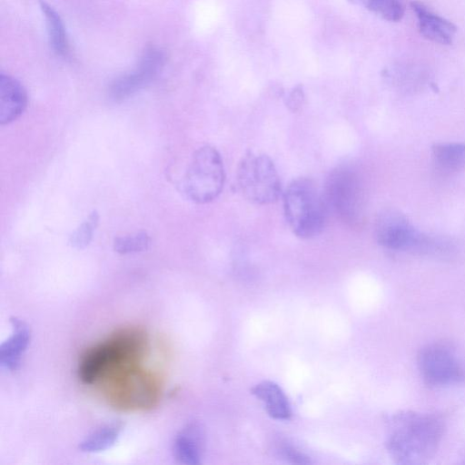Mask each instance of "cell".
Wrapping results in <instances>:
<instances>
[{"label": "cell", "instance_id": "30bf717a", "mask_svg": "<svg viewBox=\"0 0 465 465\" xmlns=\"http://www.w3.org/2000/svg\"><path fill=\"white\" fill-rule=\"evenodd\" d=\"M166 62L165 53L159 47L145 49L136 65L114 79L109 85V97L121 102L147 86L162 71Z\"/></svg>", "mask_w": 465, "mask_h": 465}, {"label": "cell", "instance_id": "7402d4cb", "mask_svg": "<svg viewBox=\"0 0 465 465\" xmlns=\"http://www.w3.org/2000/svg\"><path fill=\"white\" fill-rule=\"evenodd\" d=\"M281 455L289 461L296 464H309L310 458L292 446L284 445L280 449Z\"/></svg>", "mask_w": 465, "mask_h": 465}, {"label": "cell", "instance_id": "ba28073f", "mask_svg": "<svg viewBox=\"0 0 465 465\" xmlns=\"http://www.w3.org/2000/svg\"><path fill=\"white\" fill-rule=\"evenodd\" d=\"M236 177L243 197L252 203H272L282 193L277 169L265 154L247 153L238 164Z\"/></svg>", "mask_w": 465, "mask_h": 465}, {"label": "cell", "instance_id": "3957f363", "mask_svg": "<svg viewBox=\"0 0 465 465\" xmlns=\"http://www.w3.org/2000/svg\"><path fill=\"white\" fill-rule=\"evenodd\" d=\"M328 204L323 193L309 178L293 180L283 194V210L292 232L302 239H311L324 229Z\"/></svg>", "mask_w": 465, "mask_h": 465}, {"label": "cell", "instance_id": "603a6c76", "mask_svg": "<svg viewBox=\"0 0 465 465\" xmlns=\"http://www.w3.org/2000/svg\"><path fill=\"white\" fill-rule=\"evenodd\" d=\"M304 94L301 88H294L289 94L286 105L292 112H297L302 106Z\"/></svg>", "mask_w": 465, "mask_h": 465}, {"label": "cell", "instance_id": "8992f818", "mask_svg": "<svg viewBox=\"0 0 465 465\" xmlns=\"http://www.w3.org/2000/svg\"><path fill=\"white\" fill-rule=\"evenodd\" d=\"M225 174L219 152L211 145L197 149L186 170L183 187L186 196L196 203H207L223 191Z\"/></svg>", "mask_w": 465, "mask_h": 465}, {"label": "cell", "instance_id": "7c38bea8", "mask_svg": "<svg viewBox=\"0 0 465 465\" xmlns=\"http://www.w3.org/2000/svg\"><path fill=\"white\" fill-rule=\"evenodd\" d=\"M411 7L417 17L419 30L425 38L440 45L452 43L457 29L451 22L433 13L420 2H411Z\"/></svg>", "mask_w": 465, "mask_h": 465}, {"label": "cell", "instance_id": "5bb4252c", "mask_svg": "<svg viewBox=\"0 0 465 465\" xmlns=\"http://www.w3.org/2000/svg\"><path fill=\"white\" fill-rule=\"evenodd\" d=\"M173 453L176 460L183 464L201 463L202 432L197 425L190 424L176 435Z\"/></svg>", "mask_w": 465, "mask_h": 465}, {"label": "cell", "instance_id": "ffe728a7", "mask_svg": "<svg viewBox=\"0 0 465 465\" xmlns=\"http://www.w3.org/2000/svg\"><path fill=\"white\" fill-rule=\"evenodd\" d=\"M98 223L99 213L94 210L71 233L69 237V244L78 250L87 247L93 239V235Z\"/></svg>", "mask_w": 465, "mask_h": 465}, {"label": "cell", "instance_id": "52a82bcc", "mask_svg": "<svg viewBox=\"0 0 465 465\" xmlns=\"http://www.w3.org/2000/svg\"><path fill=\"white\" fill-rule=\"evenodd\" d=\"M375 237L379 244L386 249L420 253L446 252L449 243L419 232L401 214L393 211H385L379 215Z\"/></svg>", "mask_w": 465, "mask_h": 465}, {"label": "cell", "instance_id": "7a4b0ae2", "mask_svg": "<svg viewBox=\"0 0 465 465\" xmlns=\"http://www.w3.org/2000/svg\"><path fill=\"white\" fill-rule=\"evenodd\" d=\"M443 432V423L431 414L404 411L389 420L387 449L401 464H419L437 450Z\"/></svg>", "mask_w": 465, "mask_h": 465}, {"label": "cell", "instance_id": "ac0fdd59", "mask_svg": "<svg viewBox=\"0 0 465 465\" xmlns=\"http://www.w3.org/2000/svg\"><path fill=\"white\" fill-rule=\"evenodd\" d=\"M432 158L434 163L441 172H457L465 166V144H435L432 147Z\"/></svg>", "mask_w": 465, "mask_h": 465}, {"label": "cell", "instance_id": "4fadbf2b", "mask_svg": "<svg viewBox=\"0 0 465 465\" xmlns=\"http://www.w3.org/2000/svg\"><path fill=\"white\" fill-rule=\"evenodd\" d=\"M10 323L12 334L0 346V364L4 369L14 371L20 366L30 342L31 331L28 324L18 317H11Z\"/></svg>", "mask_w": 465, "mask_h": 465}, {"label": "cell", "instance_id": "9a60e30c", "mask_svg": "<svg viewBox=\"0 0 465 465\" xmlns=\"http://www.w3.org/2000/svg\"><path fill=\"white\" fill-rule=\"evenodd\" d=\"M252 393L263 403L268 414L276 420H288L292 415L289 401L279 385L262 381L252 389Z\"/></svg>", "mask_w": 465, "mask_h": 465}, {"label": "cell", "instance_id": "44dd1931", "mask_svg": "<svg viewBox=\"0 0 465 465\" xmlns=\"http://www.w3.org/2000/svg\"><path fill=\"white\" fill-rule=\"evenodd\" d=\"M152 240L144 232L115 237L114 250L120 254H130L146 251L151 246Z\"/></svg>", "mask_w": 465, "mask_h": 465}, {"label": "cell", "instance_id": "8fae6325", "mask_svg": "<svg viewBox=\"0 0 465 465\" xmlns=\"http://www.w3.org/2000/svg\"><path fill=\"white\" fill-rule=\"evenodd\" d=\"M28 97L24 85L15 77L0 74V124L15 121L25 112Z\"/></svg>", "mask_w": 465, "mask_h": 465}, {"label": "cell", "instance_id": "e0dca14e", "mask_svg": "<svg viewBox=\"0 0 465 465\" xmlns=\"http://www.w3.org/2000/svg\"><path fill=\"white\" fill-rule=\"evenodd\" d=\"M123 424L114 421L104 424L92 431L78 446L83 452H100L111 448L121 433Z\"/></svg>", "mask_w": 465, "mask_h": 465}, {"label": "cell", "instance_id": "9c48e42d", "mask_svg": "<svg viewBox=\"0 0 465 465\" xmlns=\"http://www.w3.org/2000/svg\"><path fill=\"white\" fill-rule=\"evenodd\" d=\"M418 366L423 380L432 386H447L465 379V371L449 346L432 343L423 347L418 355Z\"/></svg>", "mask_w": 465, "mask_h": 465}, {"label": "cell", "instance_id": "2e32d148", "mask_svg": "<svg viewBox=\"0 0 465 465\" xmlns=\"http://www.w3.org/2000/svg\"><path fill=\"white\" fill-rule=\"evenodd\" d=\"M40 8L45 19L49 43L53 50L60 56H66L69 52V45L60 15L45 2H40Z\"/></svg>", "mask_w": 465, "mask_h": 465}, {"label": "cell", "instance_id": "d6986e66", "mask_svg": "<svg viewBox=\"0 0 465 465\" xmlns=\"http://www.w3.org/2000/svg\"><path fill=\"white\" fill-rule=\"evenodd\" d=\"M363 6L371 13L390 22H398L404 15V5L401 0H349Z\"/></svg>", "mask_w": 465, "mask_h": 465}, {"label": "cell", "instance_id": "5b68a950", "mask_svg": "<svg viewBox=\"0 0 465 465\" xmlns=\"http://www.w3.org/2000/svg\"><path fill=\"white\" fill-rule=\"evenodd\" d=\"M323 195L329 208L346 224L358 227L364 217V192L358 173L349 165L332 170Z\"/></svg>", "mask_w": 465, "mask_h": 465}, {"label": "cell", "instance_id": "277c9868", "mask_svg": "<svg viewBox=\"0 0 465 465\" xmlns=\"http://www.w3.org/2000/svg\"><path fill=\"white\" fill-rule=\"evenodd\" d=\"M105 384L109 402L124 411L151 409L161 394L159 380L138 365L119 372Z\"/></svg>", "mask_w": 465, "mask_h": 465}, {"label": "cell", "instance_id": "6da1fadb", "mask_svg": "<svg viewBox=\"0 0 465 465\" xmlns=\"http://www.w3.org/2000/svg\"><path fill=\"white\" fill-rule=\"evenodd\" d=\"M146 332L138 327H126L87 349L78 365V376L86 384L107 381L119 372L139 365L146 354Z\"/></svg>", "mask_w": 465, "mask_h": 465}]
</instances>
